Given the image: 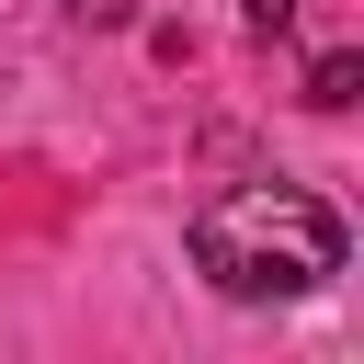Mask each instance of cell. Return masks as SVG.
I'll list each match as a JSON object with an SVG mask.
<instances>
[{"label":"cell","instance_id":"obj_1","mask_svg":"<svg viewBox=\"0 0 364 364\" xmlns=\"http://www.w3.org/2000/svg\"><path fill=\"white\" fill-rule=\"evenodd\" d=\"M193 273L216 284V296H318L330 273H341V216L318 205V193H296V182H239V193H205L193 205Z\"/></svg>","mask_w":364,"mask_h":364},{"label":"cell","instance_id":"obj_2","mask_svg":"<svg viewBox=\"0 0 364 364\" xmlns=\"http://www.w3.org/2000/svg\"><path fill=\"white\" fill-rule=\"evenodd\" d=\"M307 102H318V114H353V102H364V57H353V46H330V57L307 68Z\"/></svg>","mask_w":364,"mask_h":364},{"label":"cell","instance_id":"obj_4","mask_svg":"<svg viewBox=\"0 0 364 364\" xmlns=\"http://www.w3.org/2000/svg\"><path fill=\"white\" fill-rule=\"evenodd\" d=\"M80 23H125V0H80Z\"/></svg>","mask_w":364,"mask_h":364},{"label":"cell","instance_id":"obj_3","mask_svg":"<svg viewBox=\"0 0 364 364\" xmlns=\"http://www.w3.org/2000/svg\"><path fill=\"white\" fill-rule=\"evenodd\" d=\"M296 23V0H250V34H284Z\"/></svg>","mask_w":364,"mask_h":364}]
</instances>
